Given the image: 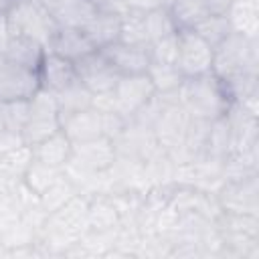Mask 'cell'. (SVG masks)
<instances>
[{"label": "cell", "mask_w": 259, "mask_h": 259, "mask_svg": "<svg viewBox=\"0 0 259 259\" xmlns=\"http://www.w3.org/2000/svg\"><path fill=\"white\" fill-rule=\"evenodd\" d=\"M59 130H61V117H59L55 93L40 87L28 99V117L20 130V136L26 146H34L47 140L49 136L57 134Z\"/></svg>", "instance_id": "277c9868"}, {"label": "cell", "mask_w": 259, "mask_h": 259, "mask_svg": "<svg viewBox=\"0 0 259 259\" xmlns=\"http://www.w3.org/2000/svg\"><path fill=\"white\" fill-rule=\"evenodd\" d=\"M47 51L75 63V61L83 59L85 55H89V53H93V51H97V49L93 47V42L89 40V36L85 34L83 28L59 26L57 32L53 34V38L49 40Z\"/></svg>", "instance_id": "7c38bea8"}, {"label": "cell", "mask_w": 259, "mask_h": 259, "mask_svg": "<svg viewBox=\"0 0 259 259\" xmlns=\"http://www.w3.org/2000/svg\"><path fill=\"white\" fill-rule=\"evenodd\" d=\"M117 40H121L125 45L148 49L150 38H148V32H146V24H144V14L142 12L125 10L121 14V26H119V38Z\"/></svg>", "instance_id": "d4e9b609"}, {"label": "cell", "mask_w": 259, "mask_h": 259, "mask_svg": "<svg viewBox=\"0 0 259 259\" xmlns=\"http://www.w3.org/2000/svg\"><path fill=\"white\" fill-rule=\"evenodd\" d=\"M10 38H12V32H10V26H8L6 12L0 10V57L6 53V49L10 45Z\"/></svg>", "instance_id": "1f68e13d"}, {"label": "cell", "mask_w": 259, "mask_h": 259, "mask_svg": "<svg viewBox=\"0 0 259 259\" xmlns=\"http://www.w3.org/2000/svg\"><path fill=\"white\" fill-rule=\"evenodd\" d=\"M146 75L152 81L156 93H160V95L176 93V89L184 81V75L180 73V69L176 65H166V63H152L150 61V65L146 69Z\"/></svg>", "instance_id": "603a6c76"}, {"label": "cell", "mask_w": 259, "mask_h": 259, "mask_svg": "<svg viewBox=\"0 0 259 259\" xmlns=\"http://www.w3.org/2000/svg\"><path fill=\"white\" fill-rule=\"evenodd\" d=\"M123 6L127 10H134V12H152V10H158V8H166L170 0H121Z\"/></svg>", "instance_id": "f546056e"}, {"label": "cell", "mask_w": 259, "mask_h": 259, "mask_svg": "<svg viewBox=\"0 0 259 259\" xmlns=\"http://www.w3.org/2000/svg\"><path fill=\"white\" fill-rule=\"evenodd\" d=\"M89 2H91L97 10H119V12L127 10L121 0H89Z\"/></svg>", "instance_id": "d6a6232c"}, {"label": "cell", "mask_w": 259, "mask_h": 259, "mask_svg": "<svg viewBox=\"0 0 259 259\" xmlns=\"http://www.w3.org/2000/svg\"><path fill=\"white\" fill-rule=\"evenodd\" d=\"M38 79H40V87L51 93H59L65 87L79 81L75 63L69 59H63L55 53H49V51L45 53V59L38 67Z\"/></svg>", "instance_id": "4fadbf2b"}, {"label": "cell", "mask_w": 259, "mask_h": 259, "mask_svg": "<svg viewBox=\"0 0 259 259\" xmlns=\"http://www.w3.org/2000/svg\"><path fill=\"white\" fill-rule=\"evenodd\" d=\"M144 24H146V32H148L150 42L178 32V28H176L168 8H158V10L146 12L144 14Z\"/></svg>", "instance_id": "83f0119b"}, {"label": "cell", "mask_w": 259, "mask_h": 259, "mask_svg": "<svg viewBox=\"0 0 259 259\" xmlns=\"http://www.w3.org/2000/svg\"><path fill=\"white\" fill-rule=\"evenodd\" d=\"M117 225H119V212H117L113 200L107 194L89 196L87 227L91 231H109V229H115Z\"/></svg>", "instance_id": "44dd1931"}, {"label": "cell", "mask_w": 259, "mask_h": 259, "mask_svg": "<svg viewBox=\"0 0 259 259\" xmlns=\"http://www.w3.org/2000/svg\"><path fill=\"white\" fill-rule=\"evenodd\" d=\"M190 30H194L200 38H204L212 49H214L217 45H221V42L233 32L231 22H229V18H227L225 12H210L206 18H202V20H200L194 28H190Z\"/></svg>", "instance_id": "cb8c5ba5"}, {"label": "cell", "mask_w": 259, "mask_h": 259, "mask_svg": "<svg viewBox=\"0 0 259 259\" xmlns=\"http://www.w3.org/2000/svg\"><path fill=\"white\" fill-rule=\"evenodd\" d=\"M4 12L12 34L34 38L45 45V49L59 28L40 0H12Z\"/></svg>", "instance_id": "3957f363"}, {"label": "cell", "mask_w": 259, "mask_h": 259, "mask_svg": "<svg viewBox=\"0 0 259 259\" xmlns=\"http://www.w3.org/2000/svg\"><path fill=\"white\" fill-rule=\"evenodd\" d=\"M77 192H79L77 186H75L65 174H61V176H59L42 194H38V196H40L42 208L51 214V212H55L57 208H61L65 202H69Z\"/></svg>", "instance_id": "484cf974"}, {"label": "cell", "mask_w": 259, "mask_h": 259, "mask_svg": "<svg viewBox=\"0 0 259 259\" xmlns=\"http://www.w3.org/2000/svg\"><path fill=\"white\" fill-rule=\"evenodd\" d=\"M61 130L67 134V138L73 144L93 140V138L103 136V115L97 109L89 107V109H83V111L73 113L67 119H63Z\"/></svg>", "instance_id": "2e32d148"}, {"label": "cell", "mask_w": 259, "mask_h": 259, "mask_svg": "<svg viewBox=\"0 0 259 259\" xmlns=\"http://www.w3.org/2000/svg\"><path fill=\"white\" fill-rule=\"evenodd\" d=\"M150 61L152 63H166V65H176V53H178V32L152 40L148 45Z\"/></svg>", "instance_id": "f1b7e54d"}, {"label": "cell", "mask_w": 259, "mask_h": 259, "mask_svg": "<svg viewBox=\"0 0 259 259\" xmlns=\"http://www.w3.org/2000/svg\"><path fill=\"white\" fill-rule=\"evenodd\" d=\"M115 158H117L115 144H113V140H109L105 136H99V138H93V140H85V142L73 144L71 160L77 162V164H81L87 170H93V172L109 170L113 166Z\"/></svg>", "instance_id": "30bf717a"}, {"label": "cell", "mask_w": 259, "mask_h": 259, "mask_svg": "<svg viewBox=\"0 0 259 259\" xmlns=\"http://www.w3.org/2000/svg\"><path fill=\"white\" fill-rule=\"evenodd\" d=\"M166 8L178 30L194 28L202 18H206L212 12L208 0H170Z\"/></svg>", "instance_id": "ffe728a7"}, {"label": "cell", "mask_w": 259, "mask_h": 259, "mask_svg": "<svg viewBox=\"0 0 259 259\" xmlns=\"http://www.w3.org/2000/svg\"><path fill=\"white\" fill-rule=\"evenodd\" d=\"M63 174L61 168H55V166H49V164H42L38 160L32 158V162L28 164L24 176H22V182L36 194H42L59 176Z\"/></svg>", "instance_id": "4316f807"}, {"label": "cell", "mask_w": 259, "mask_h": 259, "mask_svg": "<svg viewBox=\"0 0 259 259\" xmlns=\"http://www.w3.org/2000/svg\"><path fill=\"white\" fill-rule=\"evenodd\" d=\"M20 146H24V140H22L20 132H10V130L0 132V154L10 152V150H16Z\"/></svg>", "instance_id": "4dcf8cb0"}, {"label": "cell", "mask_w": 259, "mask_h": 259, "mask_svg": "<svg viewBox=\"0 0 259 259\" xmlns=\"http://www.w3.org/2000/svg\"><path fill=\"white\" fill-rule=\"evenodd\" d=\"M59 26L85 28L97 8L89 0H40Z\"/></svg>", "instance_id": "5bb4252c"}, {"label": "cell", "mask_w": 259, "mask_h": 259, "mask_svg": "<svg viewBox=\"0 0 259 259\" xmlns=\"http://www.w3.org/2000/svg\"><path fill=\"white\" fill-rule=\"evenodd\" d=\"M45 45H40L38 40L34 38H28V36H18V34H12L10 38V45L4 53L6 59L26 67V69H32V71H38L42 59H45Z\"/></svg>", "instance_id": "d6986e66"}, {"label": "cell", "mask_w": 259, "mask_h": 259, "mask_svg": "<svg viewBox=\"0 0 259 259\" xmlns=\"http://www.w3.org/2000/svg\"><path fill=\"white\" fill-rule=\"evenodd\" d=\"M91 95H93V93H91L81 81H75L73 85H69V87H65L63 91L55 93L61 123H63V119H67L69 115L79 113V111H83V109H89V107H91Z\"/></svg>", "instance_id": "7402d4cb"}, {"label": "cell", "mask_w": 259, "mask_h": 259, "mask_svg": "<svg viewBox=\"0 0 259 259\" xmlns=\"http://www.w3.org/2000/svg\"><path fill=\"white\" fill-rule=\"evenodd\" d=\"M176 101L188 113V117L204 121H214L227 115L233 103L225 81L212 71L198 77H184L176 89Z\"/></svg>", "instance_id": "6da1fadb"}, {"label": "cell", "mask_w": 259, "mask_h": 259, "mask_svg": "<svg viewBox=\"0 0 259 259\" xmlns=\"http://www.w3.org/2000/svg\"><path fill=\"white\" fill-rule=\"evenodd\" d=\"M32 148V158L42 162V164H49V166H55V168H65V164L71 160V154H73V142L67 138V134L63 130H59L57 134L49 136L47 140L30 146Z\"/></svg>", "instance_id": "e0dca14e"}, {"label": "cell", "mask_w": 259, "mask_h": 259, "mask_svg": "<svg viewBox=\"0 0 259 259\" xmlns=\"http://www.w3.org/2000/svg\"><path fill=\"white\" fill-rule=\"evenodd\" d=\"M225 14L231 22L233 32H239L249 38H257V28H259L257 0H231Z\"/></svg>", "instance_id": "ac0fdd59"}, {"label": "cell", "mask_w": 259, "mask_h": 259, "mask_svg": "<svg viewBox=\"0 0 259 259\" xmlns=\"http://www.w3.org/2000/svg\"><path fill=\"white\" fill-rule=\"evenodd\" d=\"M212 73L223 81L257 73V38L231 32L212 49Z\"/></svg>", "instance_id": "7a4b0ae2"}, {"label": "cell", "mask_w": 259, "mask_h": 259, "mask_svg": "<svg viewBox=\"0 0 259 259\" xmlns=\"http://www.w3.org/2000/svg\"><path fill=\"white\" fill-rule=\"evenodd\" d=\"M75 71H77V79L91 93L111 91L121 77L101 51H93V53L85 55L83 59L75 61Z\"/></svg>", "instance_id": "52a82bcc"}, {"label": "cell", "mask_w": 259, "mask_h": 259, "mask_svg": "<svg viewBox=\"0 0 259 259\" xmlns=\"http://www.w3.org/2000/svg\"><path fill=\"white\" fill-rule=\"evenodd\" d=\"M113 95L117 101V111L123 117L132 119L134 113L138 109H142L156 95V89H154V85L146 73L121 75L117 85L113 87Z\"/></svg>", "instance_id": "ba28073f"}, {"label": "cell", "mask_w": 259, "mask_h": 259, "mask_svg": "<svg viewBox=\"0 0 259 259\" xmlns=\"http://www.w3.org/2000/svg\"><path fill=\"white\" fill-rule=\"evenodd\" d=\"M214 196L225 212L257 214V174L241 180H227Z\"/></svg>", "instance_id": "9c48e42d"}, {"label": "cell", "mask_w": 259, "mask_h": 259, "mask_svg": "<svg viewBox=\"0 0 259 259\" xmlns=\"http://www.w3.org/2000/svg\"><path fill=\"white\" fill-rule=\"evenodd\" d=\"M176 67L184 77H198L212 71V47L194 30H178Z\"/></svg>", "instance_id": "5b68a950"}, {"label": "cell", "mask_w": 259, "mask_h": 259, "mask_svg": "<svg viewBox=\"0 0 259 259\" xmlns=\"http://www.w3.org/2000/svg\"><path fill=\"white\" fill-rule=\"evenodd\" d=\"M99 51L117 69L119 75L146 73V69L150 65V53L144 47H134V45H125L121 40H115V42H111Z\"/></svg>", "instance_id": "8fae6325"}, {"label": "cell", "mask_w": 259, "mask_h": 259, "mask_svg": "<svg viewBox=\"0 0 259 259\" xmlns=\"http://www.w3.org/2000/svg\"><path fill=\"white\" fill-rule=\"evenodd\" d=\"M40 89L38 71L26 69L4 55L0 57V101L30 99Z\"/></svg>", "instance_id": "8992f818"}, {"label": "cell", "mask_w": 259, "mask_h": 259, "mask_svg": "<svg viewBox=\"0 0 259 259\" xmlns=\"http://www.w3.org/2000/svg\"><path fill=\"white\" fill-rule=\"evenodd\" d=\"M125 12V10H123ZM119 10H97L93 18L83 28L93 47L99 51L119 38V26H121V14Z\"/></svg>", "instance_id": "9a60e30c"}]
</instances>
